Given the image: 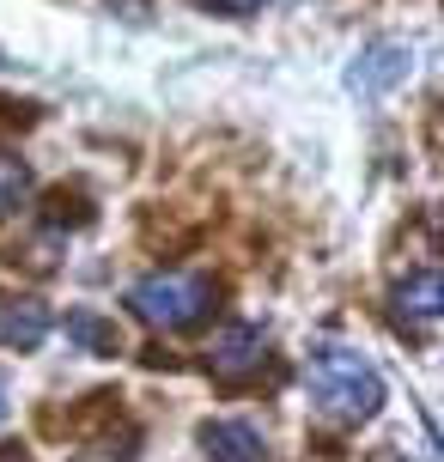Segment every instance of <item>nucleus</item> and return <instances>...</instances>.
I'll use <instances>...</instances> for the list:
<instances>
[{
  "instance_id": "nucleus-3",
  "label": "nucleus",
  "mask_w": 444,
  "mask_h": 462,
  "mask_svg": "<svg viewBox=\"0 0 444 462\" xmlns=\"http://www.w3.org/2000/svg\"><path fill=\"white\" fill-rule=\"evenodd\" d=\"M439 317H444L439 268H421V274H408L396 292H390V323H396L408 341H432V335H439Z\"/></svg>"
},
{
  "instance_id": "nucleus-5",
  "label": "nucleus",
  "mask_w": 444,
  "mask_h": 462,
  "mask_svg": "<svg viewBox=\"0 0 444 462\" xmlns=\"http://www.w3.org/2000/svg\"><path fill=\"white\" fill-rule=\"evenodd\" d=\"M408 73H414V49L402 37H377V43L359 49V61L347 68V86L359 97H384V92H396Z\"/></svg>"
},
{
  "instance_id": "nucleus-2",
  "label": "nucleus",
  "mask_w": 444,
  "mask_h": 462,
  "mask_svg": "<svg viewBox=\"0 0 444 462\" xmlns=\"http://www.w3.org/2000/svg\"><path fill=\"white\" fill-rule=\"evenodd\" d=\"M219 304V286L208 274H146L128 286V310L153 328H195Z\"/></svg>"
},
{
  "instance_id": "nucleus-4",
  "label": "nucleus",
  "mask_w": 444,
  "mask_h": 462,
  "mask_svg": "<svg viewBox=\"0 0 444 462\" xmlns=\"http://www.w3.org/2000/svg\"><path fill=\"white\" fill-rule=\"evenodd\" d=\"M262 365H268V328L262 323H232V328L213 335L208 371L219 377V383H250Z\"/></svg>"
},
{
  "instance_id": "nucleus-9",
  "label": "nucleus",
  "mask_w": 444,
  "mask_h": 462,
  "mask_svg": "<svg viewBox=\"0 0 444 462\" xmlns=\"http://www.w3.org/2000/svg\"><path fill=\"white\" fill-rule=\"evenodd\" d=\"M24 195H31V171H24L19 152H6V146H0V219H6V213H19Z\"/></svg>"
},
{
  "instance_id": "nucleus-13",
  "label": "nucleus",
  "mask_w": 444,
  "mask_h": 462,
  "mask_svg": "<svg viewBox=\"0 0 444 462\" xmlns=\"http://www.w3.org/2000/svg\"><path fill=\"white\" fill-rule=\"evenodd\" d=\"M6 408H13V402H6V371H0V420H6Z\"/></svg>"
},
{
  "instance_id": "nucleus-1",
  "label": "nucleus",
  "mask_w": 444,
  "mask_h": 462,
  "mask_svg": "<svg viewBox=\"0 0 444 462\" xmlns=\"http://www.w3.org/2000/svg\"><path fill=\"white\" fill-rule=\"evenodd\" d=\"M304 383H310V402L341 426H359V420H372L384 408V377L353 346H317L304 359Z\"/></svg>"
},
{
  "instance_id": "nucleus-11",
  "label": "nucleus",
  "mask_w": 444,
  "mask_h": 462,
  "mask_svg": "<svg viewBox=\"0 0 444 462\" xmlns=\"http://www.w3.org/2000/svg\"><path fill=\"white\" fill-rule=\"evenodd\" d=\"M213 13H226V19H250V13H262L268 0H208Z\"/></svg>"
},
{
  "instance_id": "nucleus-7",
  "label": "nucleus",
  "mask_w": 444,
  "mask_h": 462,
  "mask_svg": "<svg viewBox=\"0 0 444 462\" xmlns=\"http://www.w3.org/2000/svg\"><path fill=\"white\" fill-rule=\"evenodd\" d=\"M68 341L79 346V353H92V359H116V353H128L122 328L110 323V317H97V310H68Z\"/></svg>"
},
{
  "instance_id": "nucleus-10",
  "label": "nucleus",
  "mask_w": 444,
  "mask_h": 462,
  "mask_svg": "<svg viewBox=\"0 0 444 462\" xmlns=\"http://www.w3.org/2000/svg\"><path fill=\"white\" fill-rule=\"evenodd\" d=\"M55 250H61V231L55 226H43V237H31V244H13V255H6V262H13V268H37V274H49V268H55Z\"/></svg>"
},
{
  "instance_id": "nucleus-8",
  "label": "nucleus",
  "mask_w": 444,
  "mask_h": 462,
  "mask_svg": "<svg viewBox=\"0 0 444 462\" xmlns=\"http://www.w3.org/2000/svg\"><path fill=\"white\" fill-rule=\"evenodd\" d=\"M0 341L13 346V353H37V346L49 341V310L37 299L6 304V317H0Z\"/></svg>"
},
{
  "instance_id": "nucleus-6",
  "label": "nucleus",
  "mask_w": 444,
  "mask_h": 462,
  "mask_svg": "<svg viewBox=\"0 0 444 462\" xmlns=\"http://www.w3.org/2000/svg\"><path fill=\"white\" fill-rule=\"evenodd\" d=\"M195 444L208 462H268V439H262L250 420H201Z\"/></svg>"
},
{
  "instance_id": "nucleus-12",
  "label": "nucleus",
  "mask_w": 444,
  "mask_h": 462,
  "mask_svg": "<svg viewBox=\"0 0 444 462\" xmlns=\"http://www.w3.org/2000/svg\"><path fill=\"white\" fill-rule=\"evenodd\" d=\"M0 462H31V450L24 444H0Z\"/></svg>"
}]
</instances>
